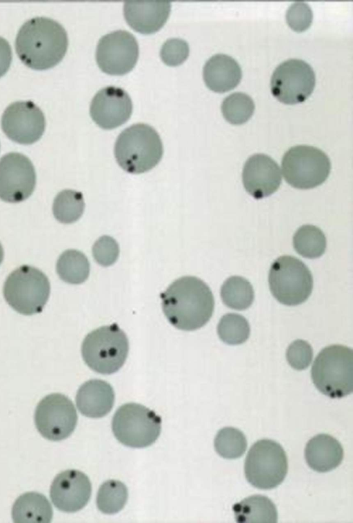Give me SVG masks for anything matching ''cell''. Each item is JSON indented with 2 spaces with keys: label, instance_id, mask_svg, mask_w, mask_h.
Instances as JSON below:
<instances>
[{
  "label": "cell",
  "instance_id": "obj_1",
  "mask_svg": "<svg viewBox=\"0 0 353 523\" xmlns=\"http://www.w3.org/2000/svg\"><path fill=\"white\" fill-rule=\"evenodd\" d=\"M161 298L167 319L183 331L201 328L213 314V294L210 287L195 276L178 278L161 294Z\"/></svg>",
  "mask_w": 353,
  "mask_h": 523
},
{
  "label": "cell",
  "instance_id": "obj_2",
  "mask_svg": "<svg viewBox=\"0 0 353 523\" xmlns=\"http://www.w3.org/2000/svg\"><path fill=\"white\" fill-rule=\"evenodd\" d=\"M68 45L64 28L47 17H35L19 29L15 49L19 59L28 67L43 70L53 68L64 57Z\"/></svg>",
  "mask_w": 353,
  "mask_h": 523
},
{
  "label": "cell",
  "instance_id": "obj_3",
  "mask_svg": "<svg viewBox=\"0 0 353 523\" xmlns=\"http://www.w3.org/2000/svg\"><path fill=\"white\" fill-rule=\"evenodd\" d=\"M163 152L161 139L150 125L137 123L117 137L114 156L125 171L141 174L149 171L161 161Z\"/></svg>",
  "mask_w": 353,
  "mask_h": 523
},
{
  "label": "cell",
  "instance_id": "obj_4",
  "mask_svg": "<svg viewBox=\"0 0 353 523\" xmlns=\"http://www.w3.org/2000/svg\"><path fill=\"white\" fill-rule=\"evenodd\" d=\"M311 377L316 389L332 398L350 394L353 389V351L334 345L325 347L315 358Z\"/></svg>",
  "mask_w": 353,
  "mask_h": 523
},
{
  "label": "cell",
  "instance_id": "obj_5",
  "mask_svg": "<svg viewBox=\"0 0 353 523\" xmlns=\"http://www.w3.org/2000/svg\"><path fill=\"white\" fill-rule=\"evenodd\" d=\"M128 350V337L117 324L92 331L81 345L85 364L93 371L104 375L114 373L121 369Z\"/></svg>",
  "mask_w": 353,
  "mask_h": 523
},
{
  "label": "cell",
  "instance_id": "obj_6",
  "mask_svg": "<svg viewBox=\"0 0 353 523\" xmlns=\"http://www.w3.org/2000/svg\"><path fill=\"white\" fill-rule=\"evenodd\" d=\"M50 292L48 277L39 269L29 265H22L12 271L3 287V296L8 304L23 315L41 312L48 300Z\"/></svg>",
  "mask_w": 353,
  "mask_h": 523
},
{
  "label": "cell",
  "instance_id": "obj_7",
  "mask_svg": "<svg viewBox=\"0 0 353 523\" xmlns=\"http://www.w3.org/2000/svg\"><path fill=\"white\" fill-rule=\"evenodd\" d=\"M115 438L123 445L144 448L152 444L161 430V419L153 411L137 403H127L116 411L112 420Z\"/></svg>",
  "mask_w": 353,
  "mask_h": 523
},
{
  "label": "cell",
  "instance_id": "obj_8",
  "mask_svg": "<svg viewBox=\"0 0 353 523\" xmlns=\"http://www.w3.org/2000/svg\"><path fill=\"white\" fill-rule=\"evenodd\" d=\"M268 281L273 296L288 306L305 302L313 288L310 269L301 260L292 256H282L272 263Z\"/></svg>",
  "mask_w": 353,
  "mask_h": 523
},
{
  "label": "cell",
  "instance_id": "obj_9",
  "mask_svg": "<svg viewBox=\"0 0 353 523\" xmlns=\"http://www.w3.org/2000/svg\"><path fill=\"white\" fill-rule=\"evenodd\" d=\"M288 469L283 447L276 441L262 439L250 449L245 461V475L248 482L260 489H271L285 479Z\"/></svg>",
  "mask_w": 353,
  "mask_h": 523
},
{
  "label": "cell",
  "instance_id": "obj_10",
  "mask_svg": "<svg viewBox=\"0 0 353 523\" xmlns=\"http://www.w3.org/2000/svg\"><path fill=\"white\" fill-rule=\"evenodd\" d=\"M281 166L286 182L302 189L324 183L331 170L327 155L317 147L306 145L290 147L283 155Z\"/></svg>",
  "mask_w": 353,
  "mask_h": 523
},
{
  "label": "cell",
  "instance_id": "obj_11",
  "mask_svg": "<svg viewBox=\"0 0 353 523\" xmlns=\"http://www.w3.org/2000/svg\"><path fill=\"white\" fill-rule=\"evenodd\" d=\"M315 74L301 59H291L279 64L272 73L271 91L280 102L293 105L303 102L313 92Z\"/></svg>",
  "mask_w": 353,
  "mask_h": 523
},
{
  "label": "cell",
  "instance_id": "obj_12",
  "mask_svg": "<svg viewBox=\"0 0 353 523\" xmlns=\"http://www.w3.org/2000/svg\"><path fill=\"white\" fill-rule=\"evenodd\" d=\"M78 416L72 402L61 393H51L37 404L34 413L40 434L52 441H60L74 431Z\"/></svg>",
  "mask_w": 353,
  "mask_h": 523
},
{
  "label": "cell",
  "instance_id": "obj_13",
  "mask_svg": "<svg viewBox=\"0 0 353 523\" xmlns=\"http://www.w3.org/2000/svg\"><path fill=\"white\" fill-rule=\"evenodd\" d=\"M139 57V45L132 34L117 30L102 37L96 50L99 68L110 75H123L131 71Z\"/></svg>",
  "mask_w": 353,
  "mask_h": 523
},
{
  "label": "cell",
  "instance_id": "obj_14",
  "mask_svg": "<svg viewBox=\"0 0 353 523\" xmlns=\"http://www.w3.org/2000/svg\"><path fill=\"white\" fill-rule=\"evenodd\" d=\"M36 185V172L25 155L11 152L0 159V199L19 203L27 199Z\"/></svg>",
  "mask_w": 353,
  "mask_h": 523
},
{
  "label": "cell",
  "instance_id": "obj_15",
  "mask_svg": "<svg viewBox=\"0 0 353 523\" xmlns=\"http://www.w3.org/2000/svg\"><path fill=\"white\" fill-rule=\"evenodd\" d=\"M46 119L43 112L33 102L17 101L8 105L1 117V128L12 141L30 145L43 135Z\"/></svg>",
  "mask_w": 353,
  "mask_h": 523
},
{
  "label": "cell",
  "instance_id": "obj_16",
  "mask_svg": "<svg viewBox=\"0 0 353 523\" xmlns=\"http://www.w3.org/2000/svg\"><path fill=\"white\" fill-rule=\"evenodd\" d=\"M91 482L83 472L70 469L59 473L52 482L50 495L54 506L65 513L82 509L88 502Z\"/></svg>",
  "mask_w": 353,
  "mask_h": 523
},
{
  "label": "cell",
  "instance_id": "obj_17",
  "mask_svg": "<svg viewBox=\"0 0 353 523\" xmlns=\"http://www.w3.org/2000/svg\"><path fill=\"white\" fill-rule=\"evenodd\" d=\"M132 112L128 94L120 88L105 87L93 97L90 107L92 120L101 128L112 130L125 123Z\"/></svg>",
  "mask_w": 353,
  "mask_h": 523
},
{
  "label": "cell",
  "instance_id": "obj_18",
  "mask_svg": "<svg viewBox=\"0 0 353 523\" xmlns=\"http://www.w3.org/2000/svg\"><path fill=\"white\" fill-rule=\"evenodd\" d=\"M242 181L245 190L256 199L267 197L275 192L281 183L279 165L269 156L256 154L245 162Z\"/></svg>",
  "mask_w": 353,
  "mask_h": 523
},
{
  "label": "cell",
  "instance_id": "obj_19",
  "mask_svg": "<svg viewBox=\"0 0 353 523\" xmlns=\"http://www.w3.org/2000/svg\"><path fill=\"white\" fill-rule=\"evenodd\" d=\"M170 10V2L165 1H126L123 6L128 25L145 34L160 30L167 21Z\"/></svg>",
  "mask_w": 353,
  "mask_h": 523
},
{
  "label": "cell",
  "instance_id": "obj_20",
  "mask_svg": "<svg viewBox=\"0 0 353 523\" xmlns=\"http://www.w3.org/2000/svg\"><path fill=\"white\" fill-rule=\"evenodd\" d=\"M114 402V392L107 382L92 379L83 383L76 395V404L83 416L99 418L106 416Z\"/></svg>",
  "mask_w": 353,
  "mask_h": 523
},
{
  "label": "cell",
  "instance_id": "obj_21",
  "mask_svg": "<svg viewBox=\"0 0 353 523\" xmlns=\"http://www.w3.org/2000/svg\"><path fill=\"white\" fill-rule=\"evenodd\" d=\"M242 72L232 57L216 54L205 63L203 78L206 86L213 92L223 93L234 89L241 81Z\"/></svg>",
  "mask_w": 353,
  "mask_h": 523
},
{
  "label": "cell",
  "instance_id": "obj_22",
  "mask_svg": "<svg viewBox=\"0 0 353 523\" xmlns=\"http://www.w3.org/2000/svg\"><path fill=\"white\" fill-rule=\"evenodd\" d=\"M305 458L313 470L325 473L336 469L343 458V449L334 437L321 433L311 438L305 449Z\"/></svg>",
  "mask_w": 353,
  "mask_h": 523
},
{
  "label": "cell",
  "instance_id": "obj_23",
  "mask_svg": "<svg viewBox=\"0 0 353 523\" xmlns=\"http://www.w3.org/2000/svg\"><path fill=\"white\" fill-rule=\"evenodd\" d=\"M53 515L52 506L43 494L28 492L20 495L12 509V517L16 523H49Z\"/></svg>",
  "mask_w": 353,
  "mask_h": 523
},
{
  "label": "cell",
  "instance_id": "obj_24",
  "mask_svg": "<svg viewBox=\"0 0 353 523\" xmlns=\"http://www.w3.org/2000/svg\"><path fill=\"white\" fill-rule=\"evenodd\" d=\"M232 509L239 523H276L278 520L275 504L263 495L246 498L235 504Z\"/></svg>",
  "mask_w": 353,
  "mask_h": 523
},
{
  "label": "cell",
  "instance_id": "obj_25",
  "mask_svg": "<svg viewBox=\"0 0 353 523\" xmlns=\"http://www.w3.org/2000/svg\"><path fill=\"white\" fill-rule=\"evenodd\" d=\"M56 269L59 277L69 284L83 283L90 274V263L87 257L76 249H68L59 257Z\"/></svg>",
  "mask_w": 353,
  "mask_h": 523
},
{
  "label": "cell",
  "instance_id": "obj_26",
  "mask_svg": "<svg viewBox=\"0 0 353 523\" xmlns=\"http://www.w3.org/2000/svg\"><path fill=\"white\" fill-rule=\"evenodd\" d=\"M223 302L236 310L248 309L253 302L254 293L250 283L245 278L233 276L228 278L221 288Z\"/></svg>",
  "mask_w": 353,
  "mask_h": 523
},
{
  "label": "cell",
  "instance_id": "obj_27",
  "mask_svg": "<svg viewBox=\"0 0 353 523\" xmlns=\"http://www.w3.org/2000/svg\"><path fill=\"white\" fill-rule=\"evenodd\" d=\"M326 238L316 226L305 225L300 227L293 237L296 252L307 258H316L322 256L326 249Z\"/></svg>",
  "mask_w": 353,
  "mask_h": 523
},
{
  "label": "cell",
  "instance_id": "obj_28",
  "mask_svg": "<svg viewBox=\"0 0 353 523\" xmlns=\"http://www.w3.org/2000/svg\"><path fill=\"white\" fill-rule=\"evenodd\" d=\"M84 207V200L81 192L64 189L56 196L52 212L58 221L70 224L77 221L81 216Z\"/></svg>",
  "mask_w": 353,
  "mask_h": 523
},
{
  "label": "cell",
  "instance_id": "obj_29",
  "mask_svg": "<svg viewBox=\"0 0 353 523\" xmlns=\"http://www.w3.org/2000/svg\"><path fill=\"white\" fill-rule=\"evenodd\" d=\"M128 498L126 486L119 480H110L100 486L97 495V506L105 514H114L123 509Z\"/></svg>",
  "mask_w": 353,
  "mask_h": 523
},
{
  "label": "cell",
  "instance_id": "obj_30",
  "mask_svg": "<svg viewBox=\"0 0 353 523\" xmlns=\"http://www.w3.org/2000/svg\"><path fill=\"white\" fill-rule=\"evenodd\" d=\"M252 99L245 93L234 92L225 97L221 104L225 119L233 125H241L248 121L254 111Z\"/></svg>",
  "mask_w": 353,
  "mask_h": 523
},
{
  "label": "cell",
  "instance_id": "obj_31",
  "mask_svg": "<svg viewBox=\"0 0 353 523\" xmlns=\"http://www.w3.org/2000/svg\"><path fill=\"white\" fill-rule=\"evenodd\" d=\"M250 328L248 320L241 315L230 313L224 315L217 326L220 339L231 345H240L249 338Z\"/></svg>",
  "mask_w": 353,
  "mask_h": 523
},
{
  "label": "cell",
  "instance_id": "obj_32",
  "mask_svg": "<svg viewBox=\"0 0 353 523\" xmlns=\"http://www.w3.org/2000/svg\"><path fill=\"white\" fill-rule=\"evenodd\" d=\"M216 453L223 458H240L247 449V440L240 430L234 427H224L219 431L214 438Z\"/></svg>",
  "mask_w": 353,
  "mask_h": 523
},
{
  "label": "cell",
  "instance_id": "obj_33",
  "mask_svg": "<svg viewBox=\"0 0 353 523\" xmlns=\"http://www.w3.org/2000/svg\"><path fill=\"white\" fill-rule=\"evenodd\" d=\"M288 25L295 32L306 30L312 24L313 14L310 6L305 2H295L288 9L285 14Z\"/></svg>",
  "mask_w": 353,
  "mask_h": 523
},
{
  "label": "cell",
  "instance_id": "obj_34",
  "mask_svg": "<svg viewBox=\"0 0 353 523\" xmlns=\"http://www.w3.org/2000/svg\"><path fill=\"white\" fill-rule=\"evenodd\" d=\"M189 52V45L185 41L181 39H170L162 45L160 57L167 65L176 66L187 59Z\"/></svg>",
  "mask_w": 353,
  "mask_h": 523
},
{
  "label": "cell",
  "instance_id": "obj_35",
  "mask_svg": "<svg viewBox=\"0 0 353 523\" xmlns=\"http://www.w3.org/2000/svg\"><path fill=\"white\" fill-rule=\"evenodd\" d=\"M119 254L118 243L108 236L100 237L92 247V255L95 261L103 267L114 264L119 257Z\"/></svg>",
  "mask_w": 353,
  "mask_h": 523
},
{
  "label": "cell",
  "instance_id": "obj_36",
  "mask_svg": "<svg viewBox=\"0 0 353 523\" xmlns=\"http://www.w3.org/2000/svg\"><path fill=\"white\" fill-rule=\"evenodd\" d=\"M313 350L310 345L303 340L292 342L286 351V359L290 365L296 370L307 368L312 360Z\"/></svg>",
  "mask_w": 353,
  "mask_h": 523
},
{
  "label": "cell",
  "instance_id": "obj_37",
  "mask_svg": "<svg viewBox=\"0 0 353 523\" xmlns=\"http://www.w3.org/2000/svg\"><path fill=\"white\" fill-rule=\"evenodd\" d=\"M12 61V50L7 40L0 37V77L8 70Z\"/></svg>",
  "mask_w": 353,
  "mask_h": 523
},
{
  "label": "cell",
  "instance_id": "obj_38",
  "mask_svg": "<svg viewBox=\"0 0 353 523\" xmlns=\"http://www.w3.org/2000/svg\"><path fill=\"white\" fill-rule=\"evenodd\" d=\"M3 259V249L1 246V244L0 243V265L2 263Z\"/></svg>",
  "mask_w": 353,
  "mask_h": 523
}]
</instances>
